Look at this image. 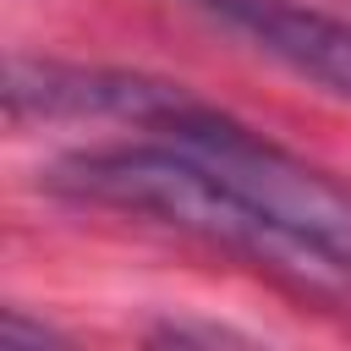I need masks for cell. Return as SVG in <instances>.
I'll return each instance as SVG.
<instances>
[{"mask_svg": "<svg viewBox=\"0 0 351 351\" xmlns=\"http://www.w3.org/2000/svg\"><path fill=\"white\" fill-rule=\"evenodd\" d=\"M55 192L77 197V203H104L121 214H148L170 230H186L208 247H225L236 258H247L252 269L274 274L280 285L318 296V302H351V280L340 263H329L318 247H307L302 236H291L269 208H258L252 197H241L230 181H219L192 148L170 143V148H88V154H66L49 165L44 176Z\"/></svg>", "mask_w": 351, "mask_h": 351, "instance_id": "cell-1", "label": "cell"}, {"mask_svg": "<svg viewBox=\"0 0 351 351\" xmlns=\"http://www.w3.org/2000/svg\"><path fill=\"white\" fill-rule=\"evenodd\" d=\"M181 148H192L219 181H230L241 197H252L258 208H269L291 236H302L307 247H318L329 263L346 269L351 280V197L340 186H329L318 170H307L302 159L247 137L241 126H230L219 110L203 115L197 126H186L181 137H170Z\"/></svg>", "mask_w": 351, "mask_h": 351, "instance_id": "cell-2", "label": "cell"}, {"mask_svg": "<svg viewBox=\"0 0 351 351\" xmlns=\"http://www.w3.org/2000/svg\"><path fill=\"white\" fill-rule=\"evenodd\" d=\"M5 104H11V115H110V121H132L148 132H170V137H181L186 126L214 115L192 93L154 82V77L60 66V60H22V55L5 66Z\"/></svg>", "mask_w": 351, "mask_h": 351, "instance_id": "cell-3", "label": "cell"}, {"mask_svg": "<svg viewBox=\"0 0 351 351\" xmlns=\"http://www.w3.org/2000/svg\"><path fill=\"white\" fill-rule=\"evenodd\" d=\"M208 16H219L230 33H241L252 49L280 60L285 71L351 99V22L307 11L296 0H197Z\"/></svg>", "mask_w": 351, "mask_h": 351, "instance_id": "cell-4", "label": "cell"}]
</instances>
